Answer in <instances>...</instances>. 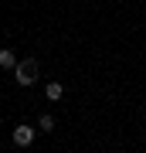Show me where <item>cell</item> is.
<instances>
[{"label":"cell","mask_w":146,"mask_h":153,"mask_svg":"<svg viewBox=\"0 0 146 153\" xmlns=\"http://www.w3.org/2000/svg\"><path fill=\"white\" fill-rule=\"evenodd\" d=\"M34 136H38V129H34V126H27V123L14 126V143H17V146H31Z\"/></svg>","instance_id":"obj_2"},{"label":"cell","mask_w":146,"mask_h":153,"mask_svg":"<svg viewBox=\"0 0 146 153\" xmlns=\"http://www.w3.org/2000/svg\"><path fill=\"white\" fill-rule=\"evenodd\" d=\"M14 82L24 85V88L38 82V58H24V61H17V65H14Z\"/></svg>","instance_id":"obj_1"},{"label":"cell","mask_w":146,"mask_h":153,"mask_svg":"<svg viewBox=\"0 0 146 153\" xmlns=\"http://www.w3.org/2000/svg\"><path fill=\"white\" fill-rule=\"evenodd\" d=\"M38 129H44V133H54V116H51V112H44L41 119H38Z\"/></svg>","instance_id":"obj_5"},{"label":"cell","mask_w":146,"mask_h":153,"mask_svg":"<svg viewBox=\"0 0 146 153\" xmlns=\"http://www.w3.org/2000/svg\"><path fill=\"white\" fill-rule=\"evenodd\" d=\"M44 95H48L51 102H58V99L65 95V85H61V82H48V85H44Z\"/></svg>","instance_id":"obj_3"},{"label":"cell","mask_w":146,"mask_h":153,"mask_svg":"<svg viewBox=\"0 0 146 153\" xmlns=\"http://www.w3.org/2000/svg\"><path fill=\"white\" fill-rule=\"evenodd\" d=\"M17 65V55L10 48H0V68H14Z\"/></svg>","instance_id":"obj_4"}]
</instances>
